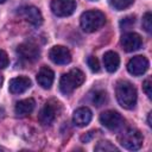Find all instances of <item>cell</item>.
<instances>
[{
    "mask_svg": "<svg viewBox=\"0 0 152 152\" xmlns=\"http://www.w3.org/2000/svg\"><path fill=\"white\" fill-rule=\"evenodd\" d=\"M116 100L121 107L125 109H132L137 103V89L128 81H120L115 87Z\"/></svg>",
    "mask_w": 152,
    "mask_h": 152,
    "instance_id": "obj_1",
    "label": "cell"
},
{
    "mask_svg": "<svg viewBox=\"0 0 152 152\" xmlns=\"http://www.w3.org/2000/svg\"><path fill=\"white\" fill-rule=\"evenodd\" d=\"M106 23V15L99 10H90L82 13L80 18L81 27L84 32H95L101 28Z\"/></svg>",
    "mask_w": 152,
    "mask_h": 152,
    "instance_id": "obj_2",
    "label": "cell"
},
{
    "mask_svg": "<svg viewBox=\"0 0 152 152\" xmlns=\"http://www.w3.org/2000/svg\"><path fill=\"white\" fill-rule=\"evenodd\" d=\"M86 76L80 69H71L69 72L63 74L59 80V89L64 95L71 94L76 88L82 86Z\"/></svg>",
    "mask_w": 152,
    "mask_h": 152,
    "instance_id": "obj_3",
    "label": "cell"
},
{
    "mask_svg": "<svg viewBox=\"0 0 152 152\" xmlns=\"http://www.w3.org/2000/svg\"><path fill=\"white\" fill-rule=\"evenodd\" d=\"M119 142L122 147L129 151H137L142 146L144 137L137 128H128L119 135Z\"/></svg>",
    "mask_w": 152,
    "mask_h": 152,
    "instance_id": "obj_4",
    "label": "cell"
},
{
    "mask_svg": "<svg viewBox=\"0 0 152 152\" xmlns=\"http://www.w3.org/2000/svg\"><path fill=\"white\" fill-rule=\"evenodd\" d=\"M100 122L110 131H118L124 126L125 119L115 110H106L100 115Z\"/></svg>",
    "mask_w": 152,
    "mask_h": 152,
    "instance_id": "obj_5",
    "label": "cell"
},
{
    "mask_svg": "<svg viewBox=\"0 0 152 152\" xmlns=\"http://www.w3.org/2000/svg\"><path fill=\"white\" fill-rule=\"evenodd\" d=\"M58 110H59V103L58 102H56V101L46 102L38 114V121L44 126L51 125L55 121V119L58 114Z\"/></svg>",
    "mask_w": 152,
    "mask_h": 152,
    "instance_id": "obj_6",
    "label": "cell"
},
{
    "mask_svg": "<svg viewBox=\"0 0 152 152\" xmlns=\"http://www.w3.org/2000/svg\"><path fill=\"white\" fill-rule=\"evenodd\" d=\"M50 6L55 15L68 17V15H71L76 10V1L75 0H52Z\"/></svg>",
    "mask_w": 152,
    "mask_h": 152,
    "instance_id": "obj_7",
    "label": "cell"
},
{
    "mask_svg": "<svg viewBox=\"0 0 152 152\" xmlns=\"http://www.w3.org/2000/svg\"><path fill=\"white\" fill-rule=\"evenodd\" d=\"M148 66H150L148 59L145 56H141V55L134 56L127 63V70L133 76H140V75L145 74L147 71Z\"/></svg>",
    "mask_w": 152,
    "mask_h": 152,
    "instance_id": "obj_8",
    "label": "cell"
},
{
    "mask_svg": "<svg viewBox=\"0 0 152 152\" xmlns=\"http://www.w3.org/2000/svg\"><path fill=\"white\" fill-rule=\"evenodd\" d=\"M120 44H121L122 49L126 52H133V51H137V50H139L141 48L142 39L135 32H127L121 37Z\"/></svg>",
    "mask_w": 152,
    "mask_h": 152,
    "instance_id": "obj_9",
    "label": "cell"
},
{
    "mask_svg": "<svg viewBox=\"0 0 152 152\" xmlns=\"http://www.w3.org/2000/svg\"><path fill=\"white\" fill-rule=\"evenodd\" d=\"M49 57L55 64H59V65L69 64L71 62V53L69 49L62 45H56L51 48V50L49 51Z\"/></svg>",
    "mask_w": 152,
    "mask_h": 152,
    "instance_id": "obj_10",
    "label": "cell"
},
{
    "mask_svg": "<svg viewBox=\"0 0 152 152\" xmlns=\"http://www.w3.org/2000/svg\"><path fill=\"white\" fill-rule=\"evenodd\" d=\"M19 14L31 25L39 26L43 23V15L40 11L34 6H24L19 10Z\"/></svg>",
    "mask_w": 152,
    "mask_h": 152,
    "instance_id": "obj_11",
    "label": "cell"
},
{
    "mask_svg": "<svg viewBox=\"0 0 152 152\" xmlns=\"http://www.w3.org/2000/svg\"><path fill=\"white\" fill-rule=\"evenodd\" d=\"M17 52L23 59H25L27 62L36 61L39 57V53H40L38 46L32 44V43H23V44H20L18 46V49H17Z\"/></svg>",
    "mask_w": 152,
    "mask_h": 152,
    "instance_id": "obj_12",
    "label": "cell"
},
{
    "mask_svg": "<svg viewBox=\"0 0 152 152\" xmlns=\"http://www.w3.org/2000/svg\"><path fill=\"white\" fill-rule=\"evenodd\" d=\"M31 87V80L26 76H18L10 81L8 89L12 94H23Z\"/></svg>",
    "mask_w": 152,
    "mask_h": 152,
    "instance_id": "obj_13",
    "label": "cell"
},
{
    "mask_svg": "<svg viewBox=\"0 0 152 152\" xmlns=\"http://www.w3.org/2000/svg\"><path fill=\"white\" fill-rule=\"evenodd\" d=\"M91 118H93V114H91V110L88 107H80L74 112L72 121L76 126L84 127L90 122Z\"/></svg>",
    "mask_w": 152,
    "mask_h": 152,
    "instance_id": "obj_14",
    "label": "cell"
},
{
    "mask_svg": "<svg viewBox=\"0 0 152 152\" xmlns=\"http://www.w3.org/2000/svg\"><path fill=\"white\" fill-rule=\"evenodd\" d=\"M55 80V74L49 66H42L37 74V82L44 89H50Z\"/></svg>",
    "mask_w": 152,
    "mask_h": 152,
    "instance_id": "obj_15",
    "label": "cell"
},
{
    "mask_svg": "<svg viewBox=\"0 0 152 152\" xmlns=\"http://www.w3.org/2000/svg\"><path fill=\"white\" fill-rule=\"evenodd\" d=\"M103 65L108 72H115L120 65V57L114 51H107L103 55Z\"/></svg>",
    "mask_w": 152,
    "mask_h": 152,
    "instance_id": "obj_16",
    "label": "cell"
},
{
    "mask_svg": "<svg viewBox=\"0 0 152 152\" xmlns=\"http://www.w3.org/2000/svg\"><path fill=\"white\" fill-rule=\"evenodd\" d=\"M34 107H36V101L32 97H28V99L18 101L17 104H15L14 112L19 116H25V115L32 113V110L34 109Z\"/></svg>",
    "mask_w": 152,
    "mask_h": 152,
    "instance_id": "obj_17",
    "label": "cell"
},
{
    "mask_svg": "<svg viewBox=\"0 0 152 152\" xmlns=\"http://www.w3.org/2000/svg\"><path fill=\"white\" fill-rule=\"evenodd\" d=\"M91 102L96 107H100V106L104 104L107 102V94H106V91H103V90H95L91 94Z\"/></svg>",
    "mask_w": 152,
    "mask_h": 152,
    "instance_id": "obj_18",
    "label": "cell"
},
{
    "mask_svg": "<svg viewBox=\"0 0 152 152\" xmlns=\"http://www.w3.org/2000/svg\"><path fill=\"white\" fill-rule=\"evenodd\" d=\"M134 0H109V4L110 6L116 10V11H122V10H126L132 4H133Z\"/></svg>",
    "mask_w": 152,
    "mask_h": 152,
    "instance_id": "obj_19",
    "label": "cell"
},
{
    "mask_svg": "<svg viewBox=\"0 0 152 152\" xmlns=\"http://www.w3.org/2000/svg\"><path fill=\"white\" fill-rule=\"evenodd\" d=\"M95 151H100V152H107V151H118V148L107 140H102L100 142H97V145L95 146Z\"/></svg>",
    "mask_w": 152,
    "mask_h": 152,
    "instance_id": "obj_20",
    "label": "cell"
},
{
    "mask_svg": "<svg viewBox=\"0 0 152 152\" xmlns=\"http://www.w3.org/2000/svg\"><path fill=\"white\" fill-rule=\"evenodd\" d=\"M142 28L147 32L151 33L152 31V14L151 12H146L142 17Z\"/></svg>",
    "mask_w": 152,
    "mask_h": 152,
    "instance_id": "obj_21",
    "label": "cell"
},
{
    "mask_svg": "<svg viewBox=\"0 0 152 152\" xmlns=\"http://www.w3.org/2000/svg\"><path fill=\"white\" fill-rule=\"evenodd\" d=\"M135 23V17L134 15H128L126 18H122V20L120 21V27L122 30H127L131 26H133Z\"/></svg>",
    "mask_w": 152,
    "mask_h": 152,
    "instance_id": "obj_22",
    "label": "cell"
},
{
    "mask_svg": "<svg viewBox=\"0 0 152 152\" xmlns=\"http://www.w3.org/2000/svg\"><path fill=\"white\" fill-rule=\"evenodd\" d=\"M87 63H88V66L90 68L91 71L97 72L100 70V63H99V59L95 56H89L88 59H87Z\"/></svg>",
    "mask_w": 152,
    "mask_h": 152,
    "instance_id": "obj_23",
    "label": "cell"
},
{
    "mask_svg": "<svg viewBox=\"0 0 152 152\" xmlns=\"http://www.w3.org/2000/svg\"><path fill=\"white\" fill-rule=\"evenodd\" d=\"M142 89H144V93L147 95V97L151 99V97H152V81H151L150 77L144 81V83H142Z\"/></svg>",
    "mask_w": 152,
    "mask_h": 152,
    "instance_id": "obj_24",
    "label": "cell"
},
{
    "mask_svg": "<svg viewBox=\"0 0 152 152\" xmlns=\"http://www.w3.org/2000/svg\"><path fill=\"white\" fill-rule=\"evenodd\" d=\"M10 63V59H8V56L7 53L0 49V69H5Z\"/></svg>",
    "mask_w": 152,
    "mask_h": 152,
    "instance_id": "obj_25",
    "label": "cell"
},
{
    "mask_svg": "<svg viewBox=\"0 0 152 152\" xmlns=\"http://www.w3.org/2000/svg\"><path fill=\"white\" fill-rule=\"evenodd\" d=\"M94 133H95L94 131H90V132L86 133L84 135H82V137H81V140H82L83 142H88V141H89V140H90V139L94 137Z\"/></svg>",
    "mask_w": 152,
    "mask_h": 152,
    "instance_id": "obj_26",
    "label": "cell"
},
{
    "mask_svg": "<svg viewBox=\"0 0 152 152\" xmlns=\"http://www.w3.org/2000/svg\"><path fill=\"white\" fill-rule=\"evenodd\" d=\"M147 124H148V126H152V124H151V112L148 113V116H147Z\"/></svg>",
    "mask_w": 152,
    "mask_h": 152,
    "instance_id": "obj_27",
    "label": "cell"
},
{
    "mask_svg": "<svg viewBox=\"0 0 152 152\" xmlns=\"http://www.w3.org/2000/svg\"><path fill=\"white\" fill-rule=\"evenodd\" d=\"M2 82H4V78H2V76L0 75V88H1V86H2Z\"/></svg>",
    "mask_w": 152,
    "mask_h": 152,
    "instance_id": "obj_28",
    "label": "cell"
},
{
    "mask_svg": "<svg viewBox=\"0 0 152 152\" xmlns=\"http://www.w3.org/2000/svg\"><path fill=\"white\" fill-rule=\"evenodd\" d=\"M5 1H6V0H0V4H4Z\"/></svg>",
    "mask_w": 152,
    "mask_h": 152,
    "instance_id": "obj_29",
    "label": "cell"
}]
</instances>
